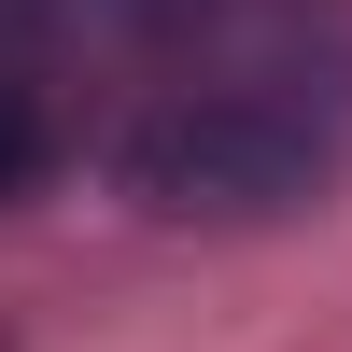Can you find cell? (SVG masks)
I'll return each mask as SVG.
<instances>
[{"label": "cell", "mask_w": 352, "mask_h": 352, "mask_svg": "<svg viewBox=\"0 0 352 352\" xmlns=\"http://www.w3.org/2000/svg\"><path fill=\"white\" fill-rule=\"evenodd\" d=\"M338 155V113L296 85H184L113 141V197H141L155 226H282L324 212Z\"/></svg>", "instance_id": "6da1fadb"}, {"label": "cell", "mask_w": 352, "mask_h": 352, "mask_svg": "<svg viewBox=\"0 0 352 352\" xmlns=\"http://www.w3.org/2000/svg\"><path fill=\"white\" fill-rule=\"evenodd\" d=\"M43 169H56V113L28 99V85H0V197H28Z\"/></svg>", "instance_id": "7a4b0ae2"}]
</instances>
